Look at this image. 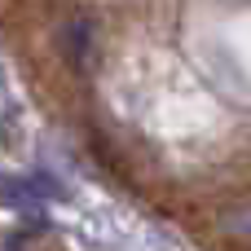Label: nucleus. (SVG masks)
<instances>
[{
	"mask_svg": "<svg viewBox=\"0 0 251 251\" xmlns=\"http://www.w3.org/2000/svg\"><path fill=\"white\" fill-rule=\"evenodd\" d=\"M49 199V181L40 176H0V203L18 212H35Z\"/></svg>",
	"mask_w": 251,
	"mask_h": 251,
	"instance_id": "f257e3e1",
	"label": "nucleus"
},
{
	"mask_svg": "<svg viewBox=\"0 0 251 251\" xmlns=\"http://www.w3.org/2000/svg\"><path fill=\"white\" fill-rule=\"evenodd\" d=\"M57 40H62V53H66L75 66H88V62H93V22H88V18H71Z\"/></svg>",
	"mask_w": 251,
	"mask_h": 251,
	"instance_id": "f03ea898",
	"label": "nucleus"
}]
</instances>
